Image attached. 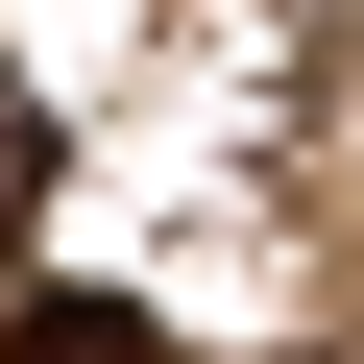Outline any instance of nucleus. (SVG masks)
<instances>
[{
    "instance_id": "obj_1",
    "label": "nucleus",
    "mask_w": 364,
    "mask_h": 364,
    "mask_svg": "<svg viewBox=\"0 0 364 364\" xmlns=\"http://www.w3.org/2000/svg\"><path fill=\"white\" fill-rule=\"evenodd\" d=\"M0 364H170V340H146L122 291H25V340H0Z\"/></svg>"
},
{
    "instance_id": "obj_2",
    "label": "nucleus",
    "mask_w": 364,
    "mask_h": 364,
    "mask_svg": "<svg viewBox=\"0 0 364 364\" xmlns=\"http://www.w3.org/2000/svg\"><path fill=\"white\" fill-rule=\"evenodd\" d=\"M25 195H49V122H25V73H0V243H25Z\"/></svg>"
}]
</instances>
